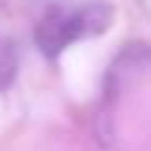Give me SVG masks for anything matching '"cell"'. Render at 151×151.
<instances>
[{
	"label": "cell",
	"mask_w": 151,
	"mask_h": 151,
	"mask_svg": "<svg viewBox=\"0 0 151 151\" xmlns=\"http://www.w3.org/2000/svg\"><path fill=\"white\" fill-rule=\"evenodd\" d=\"M112 17H115V11L106 3H84V6H76V9L53 6L37 22V31H34L37 48L45 56L56 59L73 42L104 34L112 22Z\"/></svg>",
	"instance_id": "6da1fadb"
},
{
	"label": "cell",
	"mask_w": 151,
	"mask_h": 151,
	"mask_svg": "<svg viewBox=\"0 0 151 151\" xmlns=\"http://www.w3.org/2000/svg\"><path fill=\"white\" fill-rule=\"evenodd\" d=\"M17 76V48L11 39H0V90L14 81Z\"/></svg>",
	"instance_id": "7a4b0ae2"
}]
</instances>
